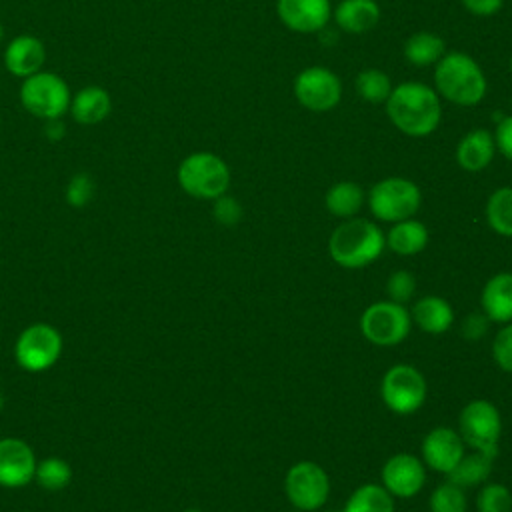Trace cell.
Wrapping results in <instances>:
<instances>
[{"mask_svg": "<svg viewBox=\"0 0 512 512\" xmlns=\"http://www.w3.org/2000/svg\"><path fill=\"white\" fill-rule=\"evenodd\" d=\"M386 112L400 132L416 138L432 134L442 116L438 94L420 82H404L392 88Z\"/></svg>", "mask_w": 512, "mask_h": 512, "instance_id": "cell-1", "label": "cell"}, {"mask_svg": "<svg viewBox=\"0 0 512 512\" xmlns=\"http://www.w3.org/2000/svg\"><path fill=\"white\" fill-rule=\"evenodd\" d=\"M386 246L384 232L366 218H346L334 228L328 252L342 268H364L374 262Z\"/></svg>", "mask_w": 512, "mask_h": 512, "instance_id": "cell-2", "label": "cell"}, {"mask_svg": "<svg viewBox=\"0 0 512 512\" xmlns=\"http://www.w3.org/2000/svg\"><path fill=\"white\" fill-rule=\"evenodd\" d=\"M438 92L460 106H474L486 94V78L474 58L462 52L446 54L434 70Z\"/></svg>", "mask_w": 512, "mask_h": 512, "instance_id": "cell-3", "label": "cell"}, {"mask_svg": "<svg viewBox=\"0 0 512 512\" xmlns=\"http://www.w3.org/2000/svg\"><path fill=\"white\" fill-rule=\"evenodd\" d=\"M176 178L188 196L216 200L230 186V168L212 152H194L180 162Z\"/></svg>", "mask_w": 512, "mask_h": 512, "instance_id": "cell-4", "label": "cell"}, {"mask_svg": "<svg viewBox=\"0 0 512 512\" xmlns=\"http://www.w3.org/2000/svg\"><path fill=\"white\" fill-rule=\"evenodd\" d=\"M70 88L62 76L54 72H36L22 80L20 102L36 118H62L70 110Z\"/></svg>", "mask_w": 512, "mask_h": 512, "instance_id": "cell-5", "label": "cell"}, {"mask_svg": "<svg viewBox=\"0 0 512 512\" xmlns=\"http://www.w3.org/2000/svg\"><path fill=\"white\" fill-rule=\"evenodd\" d=\"M422 202L420 188L400 176H390L376 182L368 192L370 212L384 222H400L412 218Z\"/></svg>", "mask_w": 512, "mask_h": 512, "instance_id": "cell-6", "label": "cell"}, {"mask_svg": "<svg viewBox=\"0 0 512 512\" xmlns=\"http://www.w3.org/2000/svg\"><path fill=\"white\" fill-rule=\"evenodd\" d=\"M380 394L388 410L406 416L422 408L426 402L428 384L418 368L410 364H394L382 376Z\"/></svg>", "mask_w": 512, "mask_h": 512, "instance_id": "cell-7", "label": "cell"}, {"mask_svg": "<svg viewBox=\"0 0 512 512\" xmlns=\"http://www.w3.org/2000/svg\"><path fill=\"white\" fill-rule=\"evenodd\" d=\"M458 434L472 450L496 458L502 434V418L498 408L488 400L468 402L458 418Z\"/></svg>", "mask_w": 512, "mask_h": 512, "instance_id": "cell-8", "label": "cell"}, {"mask_svg": "<svg viewBox=\"0 0 512 512\" xmlns=\"http://www.w3.org/2000/svg\"><path fill=\"white\" fill-rule=\"evenodd\" d=\"M412 326L410 312L404 304L380 300L370 304L360 316V332L376 346L388 348L400 344Z\"/></svg>", "mask_w": 512, "mask_h": 512, "instance_id": "cell-9", "label": "cell"}, {"mask_svg": "<svg viewBox=\"0 0 512 512\" xmlns=\"http://www.w3.org/2000/svg\"><path fill=\"white\" fill-rule=\"evenodd\" d=\"M60 354L62 334L46 322L26 326L14 344V358L26 372H44L52 368Z\"/></svg>", "mask_w": 512, "mask_h": 512, "instance_id": "cell-10", "label": "cell"}, {"mask_svg": "<svg viewBox=\"0 0 512 512\" xmlns=\"http://www.w3.org/2000/svg\"><path fill=\"white\" fill-rule=\"evenodd\" d=\"M284 490L288 502L298 512H314L322 508L330 496V478L320 464L302 460L286 472Z\"/></svg>", "mask_w": 512, "mask_h": 512, "instance_id": "cell-11", "label": "cell"}, {"mask_svg": "<svg viewBox=\"0 0 512 512\" xmlns=\"http://www.w3.org/2000/svg\"><path fill=\"white\" fill-rule=\"evenodd\" d=\"M294 94L304 108L312 112H326L340 102L342 86L334 72L322 66H312L296 76Z\"/></svg>", "mask_w": 512, "mask_h": 512, "instance_id": "cell-12", "label": "cell"}, {"mask_svg": "<svg viewBox=\"0 0 512 512\" xmlns=\"http://www.w3.org/2000/svg\"><path fill=\"white\" fill-rule=\"evenodd\" d=\"M382 486L396 498H412L416 496L426 482V466L422 458L398 452L390 456L382 466Z\"/></svg>", "mask_w": 512, "mask_h": 512, "instance_id": "cell-13", "label": "cell"}, {"mask_svg": "<svg viewBox=\"0 0 512 512\" xmlns=\"http://www.w3.org/2000/svg\"><path fill=\"white\" fill-rule=\"evenodd\" d=\"M36 456L20 438H0V486L22 488L34 480Z\"/></svg>", "mask_w": 512, "mask_h": 512, "instance_id": "cell-14", "label": "cell"}, {"mask_svg": "<svg viewBox=\"0 0 512 512\" xmlns=\"http://www.w3.org/2000/svg\"><path fill=\"white\" fill-rule=\"evenodd\" d=\"M422 462L434 472L448 474L464 456V440L450 426L432 428L420 446Z\"/></svg>", "mask_w": 512, "mask_h": 512, "instance_id": "cell-15", "label": "cell"}, {"mask_svg": "<svg viewBox=\"0 0 512 512\" xmlns=\"http://www.w3.org/2000/svg\"><path fill=\"white\" fill-rule=\"evenodd\" d=\"M280 20L294 32H318L328 24L330 0H278Z\"/></svg>", "mask_w": 512, "mask_h": 512, "instance_id": "cell-16", "label": "cell"}, {"mask_svg": "<svg viewBox=\"0 0 512 512\" xmlns=\"http://www.w3.org/2000/svg\"><path fill=\"white\" fill-rule=\"evenodd\" d=\"M46 62V48L40 38L30 34H20L4 50V66L12 76L28 78L42 70Z\"/></svg>", "mask_w": 512, "mask_h": 512, "instance_id": "cell-17", "label": "cell"}, {"mask_svg": "<svg viewBox=\"0 0 512 512\" xmlns=\"http://www.w3.org/2000/svg\"><path fill=\"white\" fill-rule=\"evenodd\" d=\"M480 306L492 322L506 324L512 320V272H498L484 284Z\"/></svg>", "mask_w": 512, "mask_h": 512, "instance_id": "cell-18", "label": "cell"}, {"mask_svg": "<svg viewBox=\"0 0 512 512\" xmlns=\"http://www.w3.org/2000/svg\"><path fill=\"white\" fill-rule=\"evenodd\" d=\"M112 112V98L102 86H86L70 100V114L78 124H100Z\"/></svg>", "mask_w": 512, "mask_h": 512, "instance_id": "cell-19", "label": "cell"}, {"mask_svg": "<svg viewBox=\"0 0 512 512\" xmlns=\"http://www.w3.org/2000/svg\"><path fill=\"white\" fill-rule=\"evenodd\" d=\"M410 318L422 332L428 334H444L454 322V310L442 296H422L414 302L410 310Z\"/></svg>", "mask_w": 512, "mask_h": 512, "instance_id": "cell-20", "label": "cell"}, {"mask_svg": "<svg viewBox=\"0 0 512 512\" xmlns=\"http://www.w3.org/2000/svg\"><path fill=\"white\" fill-rule=\"evenodd\" d=\"M494 148H496V142L492 134L488 130L476 128L460 140L456 148V160L464 170L480 172L492 162Z\"/></svg>", "mask_w": 512, "mask_h": 512, "instance_id": "cell-21", "label": "cell"}, {"mask_svg": "<svg viewBox=\"0 0 512 512\" xmlns=\"http://www.w3.org/2000/svg\"><path fill=\"white\" fill-rule=\"evenodd\" d=\"M336 24L350 34L372 30L380 20V8L374 0H342L334 12Z\"/></svg>", "mask_w": 512, "mask_h": 512, "instance_id": "cell-22", "label": "cell"}, {"mask_svg": "<svg viewBox=\"0 0 512 512\" xmlns=\"http://www.w3.org/2000/svg\"><path fill=\"white\" fill-rule=\"evenodd\" d=\"M428 244V228L414 218L394 222L386 234V246L400 256H414Z\"/></svg>", "mask_w": 512, "mask_h": 512, "instance_id": "cell-23", "label": "cell"}, {"mask_svg": "<svg viewBox=\"0 0 512 512\" xmlns=\"http://www.w3.org/2000/svg\"><path fill=\"white\" fill-rule=\"evenodd\" d=\"M492 464H494V458L484 454V452H478V450H472L470 454H464L458 464L446 474V478L454 484H458L460 488H470V486H480L488 480L490 472H492Z\"/></svg>", "mask_w": 512, "mask_h": 512, "instance_id": "cell-24", "label": "cell"}, {"mask_svg": "<svg viewBox=\"0 0 512 512\" xmlns=\"http://www.w3.org/2000/svg\"><path fill=\"white\" fill-rule=\"evenodd\" d=\"M342 512H394V496L382 484H362L346 500Z\"/></svg>", "mask_w": 512, "mask_h": 512, "instance_id": "cell-25", "label": "cell"}, {"mask_svg": "<svg viewBox=\"0 0 512 512\" xmlns=\"http://www.w3.org/2000/svg\"><path fill=\"white\" fill-rule=\"evenodd\" d=\"M324 204L328 208L330 214L338 216V218H354L362 204H364V190L350 180L344 182H336L324 198Z\"/></svg>", "mask_w": 512, "mask_h": 512, "instance_id": "cell-26", "label": "cell"}, {"mask_svg": "<svg viewBox=\"0 0 512 512\" xmlns=\"http://www.w3.org/2000/svg\"><path fill=\"white\" fill-rule=\"evenodd\" d=\"M404 56L414 66L436 64L444 56V40L432 32H416L406 40Z\"/></svg>", "mask_w": 512, "mask_h": 512, "instance_id": "cell-27", "label": "cell"}, {"mask_svg": "<svg viewBox=\"0 0 512 512\" xmlns=\"http://www.w3.org/2000/svg\"><path fill=\"white\" fill-rule=\"evenodd\" d=\"M486 220L496 234L512 236V186H502L490 194Z\"/></svg>", "mask_w": 512, "mask_h": 512, "instance_id": "cell-28", "label": "cell"}, {"mask_svg": "<svg viewBox=\"0 0 512 512\" xmlns=\"http://www.w3.org/2000/svg\"><path fill=\"white\" fill-rule=\"evenodd\" d=\"M34 480L48 492H58L66 488L72 480V468L62 458H44L36 464Z\"/></svg>", "mask_w": 512, "mask_h": 512, "instance_id": "cell-29", "label": "cell"}, {"mask_svg": "<svg viewBox=\"0 0 512 512\" xmlns=\"http://www.w3.org/2000/svg\"><path fill=\"white\" fill-rule=\"evenodd\" d=\"M356 90L366 102L380 104V102L388 100V96L392 92V84H390V78L382 70L368 68L356 76Z\"/></svg>", "mask_w": 512, "mask_h": 512, "instance_id": "cell-30", "label": "cell"}, {"mask_svg": "<svg viewBox=\"0 0 512 512\" xmlns=\"http://www.w3.org/2000/svg\"><path fill=\"white\" fill-rule=\"evenodd\" d=\"M430 512H466L468 498L464 488L446 480L438 484L430 494Z\"/></svg>", "mask_w": 512, "mask_h": 512, "instance_id": "cell-31", "label": "cell"}, {"mask_svg": "<svg viewBox=\"0 0 512 512\" xmlns=\"http://www.w3.org/2000/svg\"><path fill=\"white\" fill-rule=\"evenodd\" d=\"M478 512H510L512 510V494L508 486L500 482H484L476 496Z\"/></svg>", "mask_w": 512, "mask_h": 512, "instance_id": "cell-32", "label": "cell"}, {"mask_svg": "<svg viewBox=\"0 0 512 512\" xmlns=\"http://www.w3.org/2000/svg\"><path fill=\"white\" fill-rule=\"evenodd\" d=\"M414 292H416V278H414L412 272L396 270L388 276V280H386L388 300L398 302V304H406L408 300H412Z\"/></svg>", "mask_w": 512, "mask_h": 512, "instance_id": "cell-33", "label": "cell"}, {"mask_svg": "<svg viewBox=\"0 0 512 512\" xmlns=\"http://www.w3.org/2000/svg\"><path fill=\"white\" fill-rule=\"evenodd\" d=\"M94 196V180L86 174H74L66 186V202L74 208H84Z\"/></svg>", "mask_w": 512, "mask_h": 512, "instance_id": "cell-34", "label": "cell"}, {"mask_svg": "<svg viewBox=\"0 0 512 512\" xmlns=\"http://www.w3.org/2000/svg\"><path fill=\"white\" fill-rule=\"evenodd\" d=\"M492 358L504 372H512V324H506L496 332L492 340Z\"/></svg>", "mask_w": 512, "mask_h": 512, "instance_id": "cell-35", "label": "cell"}, {"mask_svg": "<svg viewBox=\"0 0 512 512\" xmlns=\"http://www.w3.org/2000/svg\"><path fill=\"white\" fill-rule=\"evenodd\" d=\"M212 212H214V218L224 226H234L242 218L240 202L232 196H226V194H222L214 200V210Z\"/></svg>", "mask_w": 512, "mask_h": 512, "instance_id": "cell-36", "label": "cell"}, {"mask_svg": "<svg viewBox=\"0 0 512 512\" xmlns=\"http://www.w3.org/2000/svg\"><path fill=\"white\" fill-rule=\"evenodd\" d=\"M486 330H488V318L484 312H472L460 324V332L466 340H480L486 334Z\"/></svg>", "mask_w": 512, "mask_h": 512, "instance_id": "cell-37", "label": "cell"}, {"mask_svg": "<svg viewBox=\"0 0 512 512\" xmlns=\"http://www.w3.org/2000/svg\"><path fill=\"white\" fill-rule=\"evenodd\" d=\"M496 146L500 148V152L512 160V116L504 118L498 128H496Z\"/></svg>", "mask_w": 512, "mask_h": 512, "instance_id": "cell-38", "label": "cell"}, {"mask_svg": "<svg viewBox=\"0 0 512 512\" xmlns=\"http://www.w3.org/2000/svg\"><path fill=\"white\" fill-rule=\"evenodd\" d=\"M466 10L476 16H492L502 8L504 0H462Z\"/></svg>", "mask_w": 512, "mask_h": 512, "instance_id": "cell-39", "label": "cell"}, {"mask_svg": "<svg viewBox=\"0 0 512 512\" xmlns=\"http://www.w3.org/2000/svg\"><path fill=\"white\" fill-rule=\"evenodd\" d=\"M46 126H44V136L52 142H58L64 138L66 134V126L62 122V118H52V120H44Z\"/></svg>", "mask_w": 512, "mask_h": 512, "instance_id": "cell-40", "label": "cell"}, {"mask_svg": "<svg viewBox=\"0 0 512 512\" xmlns=\"http://www.w3.org/2000/svg\"><path fill=\"white\" fill-rule=\"evenodd\" d=\"M2 408H4V394H2V390H0V412H2Z\"/></svg>", "mask_w": 512, "mask_h": 512, "instance_id": "cell-41", "label": "cell"}, {"mask_svg": "<svg viewBox=\"0 0 512 512\" xmlns=\"http://www.w3.org/2000/svg\"><path fill=\"white\" fill-rule=\"evenodd\" d=\"M2 36H4V28H2V24H0V40H2Z\"/></svg>", "mask_w": 512, "mask_h": 512, "instance_id": "cell-42", "label": "cell"}, {"mask_svg": "<svg viewBox=\"0 0 512 512\" xmlns=\"http://www.w3.org/2000/svg\"><path fill=\"white\" fill-rule=\"evenodd\" d=\"M186 512H200V510H186Z\"/></svg>", "mask_w": 512, "mask_h": 512, "instance_id": "cell-43", "label": "cell"}, {"mask_svg": "<svg viewBox=\"0 0 512 512\" xmlns=\"http://www.w3.org/2000/svg\"><path fill=\"white\" fill-rule=\"evenodd\" d=\"M510 72H512V60H510Z\"/></svg>", "mask_w": 512, "mask_h": 512, "instance_id": "cell-44", "label": "cell"}, {"mask_svg": "<svg viewBox=\"0 0 512 512\" xmlns=\"http://www.w3.org/2000/svg\"><path fill=\"white\" fill-rule=\"evenodd\" d=\"M294 512H298V510H294Z\"/></svg>", "mask_w": 512, "mask_h": 512, "instance_id": "cell-45", "label": "cell"}]
</instances>
